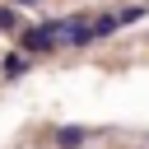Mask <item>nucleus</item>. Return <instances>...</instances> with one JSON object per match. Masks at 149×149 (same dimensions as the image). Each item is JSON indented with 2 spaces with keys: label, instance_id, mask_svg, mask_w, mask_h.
Masks as SVG:
<instances>
[{
  "label": "nucleus",
  "instance_id": "1",
  "mask_svg": "<svg viewBox=\"0 0 149 149\" xmlns=\"http://www.w3.org/2000/svg\"><path fill=\"white\" fill-rule=\"evenodd\" d=\"M61 33H65V19H51V23H37V28H23V51L28 56H47L61 47Z\"/></svg>",
  "mask_w": 149,
  "mask_h": 149
},
{
  "label": "nucleus",
  "instance_id": "2",
  "mask_svg": "<svg viewBox=\"0 0 149 149\" xmlns=\"http://www.w3.org/2000/svg\"><path fill=\"white\" fill-rule=\"evenodd\" d=\"M56 144H61V149H79V144H84V130H79V126H61V130H56Z\"/></svg>",
  "mask_w": 149,
  "mask_h": 149
},
{
  "label": "nucleus",
  "instance_id": "3",
  "mask_svg": "<svg viewBox=\"0 0 149 149\" xmlns=\"http://www.w3.org/2000/svg\"><path fill=\"white\" fill-rule=\"evenodd\" d=\"M19 28V14H14V5H0V33H14Z\"/></svg>",
  "mask_w": 149,
  "mask_h": 149
},
{
  "label": "nucleus",
  "instance_id": "4",
  "mask_svg": "<svg viewBox=\"0 0 149 149\" xmlns=\"http://www.w3.org/2000/svg\"><path fill=\"white\" fill-rule=\"evenodd\" d=\"M23 70H28V61H23V56H9V61H5V74H9V79H19Z\"/></svg>",
  "mask_w": 149,
  "mask_h": 149
},
{
  "label": "nucleus",
  "instance_id": "5",
  "mask_svg": "<svg viewBox=\"0 0 149 149\" xmlns=\"http://www.w3.org/2000/svg\"><path fill=\"white\" fill-rule=\"evenodd\" d=\"M140 14H144V5H130V9H121V14H116V23H135Z\"/></svg>",
  "mask_w": 149,
  "mask_h": 149
},
{
  "label": "nucleus",
  "instance_id": "6",
  "mask_svg": "<svg viewBox=\"0 0 149 149\" xmlns=\"http://www.w3.org/2000/svg\"><path fill=\"white\" fill-rule=\"evenodd\" d=\"M14 5H42V0H14Z\"/></svg>",
  "mask_w": 149,
  "mask_h": 149
}]
</instances>
